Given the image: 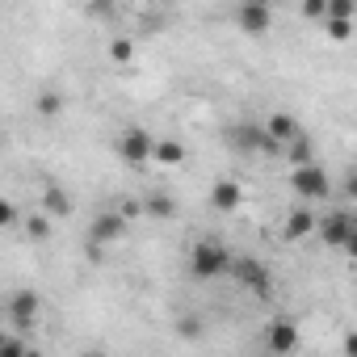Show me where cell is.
<instances>
[{
  "label": "cell",
  "mask_w": 357,
  "mask_h": 357,
  "mask_svg": "<svg viewBox=\"0 0 357 357\" xmlns=\"http://www.w3.org/2000/svg\"><path fill=\"white\" fill-rule=\"evenodd\" d=\"M231 265H236V257L227 252L223 240H198L190 252V278L194 282H215V278L231 273Z\"/></svg>",
  "instance_id": "cell-1"
},
{
  "label": "cell",
  "mask_w": 357,
  "mask_h": 357,
  "mask_svg": "<svg viewBox=\"0 0 357 357\" xmlns=\"http://www.w3.org/2000/svg\"><path fill=\"white\" fill-rule=\"evenodd\" d=\"M290 190L303 198V202H324L332 194V181L319 164H303V168H290Z\"/></svg>",
  "instance_id": "cell-2"
},
{
  "label": "cell",
  "mask_w": 357,
  "mask_h": 357,
  "mask_svg": "<svg viewBox=\"0 0 357 357\" xmlns=\"http://www.w3.org/2000/svg\"><path fill=\"white\" fill-rule=\"evenodd\" d=\"M151 151H155V139H151L143 126H126V130L118 135V160H122V164L143 168V164H151Z\"/></svg>",
  "instance_id": "cell-3"
},
{
  "label": "cell",
  "mask_w": 357,
  "mask_h": 357,
  "mask_svg": "<svg viewBox=\"0 0 357 357\" xmlns=\"http://www.w3.org/2000/svg\"><path fill=\"white\" fill-rule=\"evenodd\" d=\"M231 278H236L244 290H252L257 298H269V294H273V278H269V269H265L257 257H236Z\"/></svg>",
  "instance_id": "cell-4"
},
{
  "label": "cell",
  "mask_w": 357,
  "mask_h": 357,
  "mask_svg": "<svg viewBox=\"0 0 357 357\" xmlns=\"http://www.w3.org/2000/svg\"><path fill=\"white\" fill-rule=\"evenodd\" d=\"M298 340H303V332H298V324L294 319H269L265 324V349H269V357H290L294 349H298Z\"/></svg>",
  "instance_id": "cell-5"
},
{
  "label": "cell",
  "mask_w": 357,
  "mask_h": 357,
  "mask_svg": "<svg viewBox=\"0 0 357 357\" xmlns=\"http://www.w3.org/2000/svg\"><path fill=\"white\" fill-rule=\"evenodd\" d=\"M353 231H357V219H349L344 211H328V215L319 219V227H315V236H319L328 248H349Z\"/></svg>",
  "instance_id": "cell-6"
},
{
  "label": "cell",
  "mask_w": 357,
  "mask_h": 357,
  "mask_svg": "<svg viewBox=\"0 0 357 357\" xmlns=\"http://www.w3.org/2000/svg\"><path fill=\"white\" fill-rule=\"evenodd\" d=\"M231 17H236V26L244 34H269V26H273V9L265 0H244V5H236Z\"/></svg>",
  "instance_id": "cell-7"
},
{
  "label": "cell",
  "mask_w": 357,
  "mask_h": 357,
  "mask_svg": "<svg viewBox=\"0 0 357 357\" xmlns=\"http://www.w3.org/2000/svg\"><path fill=\"white\" fill-rule=\"evenodd\" d=\"M227 143L236 147V151H273V143H269V135H265V126H252V122H236L231 130H227Z\"/></svg>",
  "instance_id": "cell-8"
},
{
  "label": "cell",
  "mask_w": 357,
  "mask_h": 357,
  "mask_svg": "<svg viewBox=\"0 0 357 357\" xmlns=\"http://www.w3.org/2000/svg\"><path fill=\"white\" fill-rule=\"evenodd\" d=\"M38 294L34 290H17L13 298H9V319H13V328L17 332H30L34 324H38Z\"/></svg>",
  "instance_id": "cell-9"
},
{
  "label": "cell",
  "mask_w": 357,
  "mask_h": 357,
  "mask_svg": "<svg viewBox=\"0 0 357 357\" xmlns=\"http://www.w3.org/2000/svg\"><path fill=\"white\" fill-rule=\"evenodd\" d=\"M126 236V219L118 211H101L93 223H89V240L93 244H118Z\"/></svg>",
  "instance_id": "cell-10"
},
{
  "label": "cell",
  "mask_w": 357,
  "mask_h": 357,
  "mask_svg": "<svg viewBox=\"0 0 357 357\" xmlns=\"http://www.w3.org/2000/svg\"><path fill=\"white\" fill-rule=\"evenodd\" d=\"M315 227H319V219H315L307 206H294V211L286 215V223H282V240H286V244H298V240L315 236Z\"/></svg>",
  "instance_id": "cell-11"
},
{
  "label": "cell",
  "mask_w": 357,
  "mask_h": 357,
  "mask_svg": "<svg viewBox=\"0 0 357 357\" xmlns=\"http://www.w3.org/2000/svg\"><path fill=\"white\" fill-rule=\"evenodd\" d=\"M240 202H244V185L236 181V176H223V181H215V190H211V206H215L219 215L240 211Z\"/></svg>",
  "instance_id": "cell-12"
},
{
  "label": "cell",
  "mask_w": 357,
  "mask_h": 357,
  "mask_svg": "<svg viewBox=\"0 0 357 357\" xmlns=\"http://www.w3.org/2000/svg\"><path fill=\"white\" fill-rule=\"evenodd\" d=\"M265 135H269V143H273V147H290V143L303 135V126H298L290 114H269V122H265Z\"/></svg>",
  "instance_id": "cell-13"
},
{
  "label": "cell",
  "mask_w": 357,
  "mask_h": 357,
  "mask_svg": "<svg viewBox=\"0 0 357 357\" xmlns=\"http://www.w3.org/2000/svg\"><path fill=\"white\" fill-rule=\"evenodd\" d=\"M151 164H160V168H181L185 164V143L181 139H155Z\"/></svg>",
  "instance_id": "cell-14"
},
{
  "label": "cell",
  "mask_w": 357,
  "mask_h": 357,
  "mask_svg": "<svg viewBox=\"0 0 357 357\" xmlns=\"http://www.w3.org/2000/svg\"><path fill=\"white\" fill-rule=\"evenodd\" d=\"M43 211H47L51 219L72 215V194H68V190H59V185H47V190H43Z\"/></svg>",
  "instance_id": "cell-15"
},
{
  "label": "cell",
  "mask_w": 357,
  "mask_h": 357,
  "mask_svg": "<svg viewBox=\"0 0 357 357\" xmlns=\"http://www.w3.org/2000/svg\"><path fill=\"white\" fill-rule=\"evenodd\" d=\"M143 211H147L151 219H172V215H176V202H172L164 190H155V194L143 198Z\"/></svg>",
  "instance_id": "cell-16"
},
{
  "label": "cell",
  "mask_w": 357,
  "mask_h": 357,
  "mask_svg": "<svg viewBox=\"0 0 357 357\" xmlns=\"http://www.w3.org/2000/svg\"><path fill=\"white\" fill-rule=\"evenodd\" d=\"M286 155H290V164H294V168H303V164H315V155H311V139H307V130H303V135H298V139H294V143L286 147Z\"/></svg>",
  "instance_id": "cell-17"
},
{
  "label": "cell",
  "mask_w": 357,
  "mask_h": 357,
  "mask_svg": "<svg viewBox=\"0 0 357 357\" xmlns=\"http://www.w3.org/2000/svg\"><path fill=\"white\" fill-rule=\"evenodd\" d=\"M109 59H114L118 68H126V63L135 59V38H126V34H118V38L109 43Z\"/></svg>",
  "instance_id": "cell-18"
},
{
  "label": "cell",
  "mask_w": 357,
  "mask_h": 357,
  "mask_svg": "<svg viewBox=\"0 0 357 357\" xmlns=\"http://www.w3.org/2000/svg\"><path fill=\"white\" fill-rule=\"evenodd\" d=\"M202 332H206L202 315H181V319H176V336H181V340H198Z\"/></svg>",
  "instance_id": "cell-19"
},
{
  "label": "cell",
  "mask_w": 357,
  "mask_h": 357,
  "mask_svg": "<svg viewBox=\"0 0 357 357\" xmlns=\"http://www.w3.org/2000/svg\"><path fill=\"white\" fill-rule=\"evenodd\" d=\"M26 231H30V240H38V244L51 240V215H38V211H34V215L26 219Z\"/></svg>",
  "instance_id": "cell-20"
},
{
  "label": "cell",
  "mask_w": 357,
  "mask_h": 357,
  "mask_svg": "<svg viewBox=\"0 0 357 357\" xmlns=\"http://www.w3.org/2000/svg\"><path fill=\"white\" fill-rule=\"evenodd\" d=\"M357 5L353 0H328V22H353Z\"/></svg>",
  "instance_id": "cell-21"
},
{
  "label": "cell",
  "mask_w": 357,
  "mask_h": 357,
  "mask_svg": "<svg viewBox=\"0 0 357 357\" xmlns=\"http://www.w3.org/2000/svg\"><path fill=\"white\" fill-rule=\"evenodd\" d=\"M59 109H63V97H59V93H51V89H47V93H43V97H38V114H43V118H55V114H59Z\"/></svg>",
  "instance_id": "cell-22"
},
{
  "label": "cell",
  "mask_w": 357,
  "mask_h": 357,
  "mask_svg": "<svg viewBox=\"0 0 357 357\" xmlns=\"http://www.w3.org/2000/svg\"><path fill=\"white\" fill-rule=\"evenodd\" d=\"M118 215L130 223V219H139V215H147L143 211V198H118Z\"/></svg>",
  "instance_id": "cell-23"
},
{
  "label": "cell",
  "mask_w": 357,
  "mask_h": 357,
  "mask_svg": "<svg viewBox=\"0 0 357 357\" xmlns=\"http://www.w3.org/2000/svg\"><path fill=\"white\" fill-rule=\"evenodd\" d=\"M0 357H30V349L22 344V336H5L0 340Z\"/></svg>",
  "instance_id": "cell-24"
},
{
  "label": "cell",
  "mask_w": 357,
  "mask_h": 357,
  "mask_svg": "<svg viewBox=\"0 0 357 357\" xmlns=\"http://www.w3.org/2000/svg\"><path fill=\"white\" fill-rule=\"evenodd\" d=\"M303 17H311V22H328V0H307V5H303Z\"/></svg>",
  "instance_id": "cell-25"
},
{
  "label": "cell",
  "mask_w": 357,
  "mask_h": 357,
  "mask_svg": "<svg viewBox=\"0 0 357 357\" xmlns=\"http://www.w3.org/2000/svg\"><path fill=\"white\" fill-rule=\"evenodd\" d=\"M328 38L332 43H349L353 38V26L349 22H328Z\"/></svg>",
  "instance_id": "cell-26"
},
{
  "label": "cell",
  "mask_w": 357,
  "mask_h": 357,
  "mask_svg": "<svg viewBox=\"0 0 357 357\" xmlns=\"http://www.w3.org/2000/svg\"><path fill=\"white\" fill-rule=\"evenodd\" d=\"M344 198H353V202H357V168H349V172H344Z\"/></svg>",
  "instance_id": "cell-27"
},
{
  "label": "cell",
  "mask_w": 357,
  "mask_h": 357,
  "mask_svg": "<svg viewBox=\"0 0 357 357\" xmlns=\"http://www.w3.org/2000/svg\"><path fill=\"white\" fill-rule=\"evenodd\" d=\"M340 349H344V357H357V328H353V332H344Z\"/></svg>",
  "instance_id": "cell-28"
},
{
  "label": "cell",
  "mask_w": 357,
  "mask_h": 357,
  "mask_svg": "<svg viewBox=\"0 0 357 357\" xmlns=\"http://www.w3.org/2000/svg\"><path fill=\"white\" fill-rule=\"evenodd\" d=\"M0 223H5V227H13V223H17V211H13V202H5V206H0Z\"/></svg>",
  "instance_id": "cell-29"
},
{
  "label": "cell",
  "mask_w": 357,
  "mask_h": 357,
  "mask_svg": "<svg viewBox=\"0 0 357 357\" xmlns=\"http://www.w3.org/2000/svg\"><path fill=\"white\" fill-rule=\"evenodd\" d=\"M349 257L357 261V231H353V240H349Z\"/></svg>",
  "instance_id": "cell-30"
},
{
  "label": "cell",
  "mask_w": 357,
  "mask_h": 357,
  "mask_svg": "<svg viewBox=\"0 0 357 357\" xmlns=\"http://www.w3.org/2000/svg\"><path fill=\"white\" fill-rule=\"evenodd\" d=\"M84 357H109V353H105V349H89Z\"/></svg>",
  "instance_id": "cell-31"
},
{
  "label": "cell",
  "mask_w": 357,
  "mask_h": 357,
  "mask_svg": "<svg viewBox=\"0 0 357 357\" xmlns=\"http://www.w3.org/2000/svg\"><path fill=\"white\" fill-rule=\"evenodd\" d=\"M265 357H269V353H265Z\"/></svg>",
  "instance_id": "cell-32"
}]
</instances>
